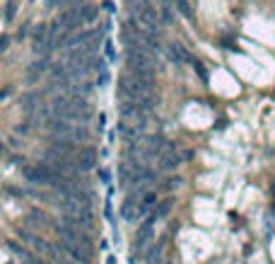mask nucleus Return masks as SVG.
Here are the masks:
<instances>
[{"label":"nucleus","instance_id":"1","mask_svg":"<svg viewBox=\"0 0 275 264\" xmlns=\"http://www.w3.org/2000/svg\"><path fill=\"white\" fill-rule=\"evenodd\" d=\"M126 63H128V73L140 75V78H155V70L160 68V63L155 59L152 49L142 46V44H128L126 49Z\"/></svg>","mask_w":275,"mask_h":264},{"label":"nucleus","instance_id":"2","mask_svg":"<svg viewBox=\"0 0 275 264\" xmlns=\"http://www.w3.org/2000/svg\"><path fill=\"white\" fill-rule=\"evenodd\" d=\"M51 112L55 119H65V121H80L84 124L92 117V107L87 104L84 97H70V95H60L58 99H54Z\"/></svg>","mask_w":275,"mask_h":264},{"label":"nucleus","instance_id":"3","mask_svg":"<svg viewBox=\"0 0 275 264\" xmlns=\"http://www.w3.org/2000/svg\"><path fill=\"white\" fill-rule=\"evenodd\" d=\"M46 129L54 133L55 138L60 141H87L89 138V131L84 129V124H68L65 119H51L46 124Z\"/></svg>","mask_w":275,"mask_h":264},{"label":"nucleus","instance_id":"4","mask_svg":"<svg viewBox=\"0 0 275 264\" xmlns=\"http://www.w3.org/2000/svg\"><path fill=\"white\" fill-rule=\"evenodd\" d=\"M60 245H63V250L73 257V260H78L80 264H87L92 260V245H87V242H78V240H60Z\"/></svg>","mask_w":275,"mask_h":264},{"label":"nucleus","instance_id":"5","mask_svg":"<svg viewBox=\"0 0 275 264\" xmlns=\"http://www.w3.org/2000/svg\"><path fill=\"white\" fill-rule=\"evenodd\" d=\"M58 22H60V27L63 30H78V27H82L84 25V15H82V7H68L65 12H60V17H58Z\"/></svg>","mask_w":275,"mask_h":264},{"label":"nucleus","instance_id":"6","mask_svg":"<svg viewBox=\"0 0 275 264\" xmlns=\"http://www.w3.org/2000/svg\"><path fill=\"white\" fill-rule=\"evenodd\" d=\"M75 165H78L80 172L92 170V167L97 165V150H94V148H82V150H78V153H75Z\"/></svg>","mask_w":275,"mask_h":264},{"label":"nucleus","instance_id":"7","mask_svg":"<svg viewBox=\"0 0 275 264\" xmlns=\"http://www.w3.org/2000/svg\"><path fill=\"white\" fill-rule=\"evenodd\" d=\"M166 54H169V59L174 61L176 66H179V63H195V59L186 51V46H181V44H171V46H166Z\"/></svg>","mask_w":275,"mask_h":264},{"label":"nucleus","instance_id":"8","mask_svg":"<svg viewBox=\"0 0 275 264\" xmlns=\"http://www.w3.org/2000/svg\"><path fill=\"white\" fill-rule=\"evenodd\" d=\"M31 44H34V51H36V54H39V51H49V27H46V25H41V27L34 30Z\"/></svg>","mask_w":275,"mask_h":264},{"label":"nucleus","instance_id":"9","mask_svg":"<svg viewBox=\"0 0 275 264\" xmlns=\"http://www.w3.org/2000/svg\"><path fill=\"white\" fill-rule=\"evenodd\" d=\"M189 158V153H179V150H171V153H166L160 158V167L162 170H174L176 165H181V160H186Z\"/></svg>","mask_w":275,"mask_h":264},{"label":"nucleus","instance_id":"10","mask_svg":"<svg viewBox=\"0 0 275 264\" xmlns=\"http://www.w3.org/2000/svg\"><path fill=\"white\" fill-rule=\"evenodd\" d=\"M20 235H22V240H27L29 245H34L36 250H41V252H49V255H54L55 250L49 245V242H44L39 235H34V233H27V231H20Z\"/></svg>","mask_w":275,"mask_h":264},{"label":"nucleus","instance_id":"11","mask_svg":"<svg viewBox=\"0 0 275 264\" xmlns=\"http://www.w3.org/2000/svg\"><path fill=\"white\" fill-rule=\"evenodd\" d=\"M152 221H155V218H150V221H145V223L140 226V231H138V235H136V247H142V245L147 242V237L152 235Z\"/></svg>","mask_w":275,"mask_h":264},{"label":"nucleus","instance_id":"12","mask_svg":"<svg viewBox=\"0 0 275 264\" xmlns=\"http://www.w3.org/2000/svg\"><path fill=\"white\" fill-rule=\"evenodd\" d=\"M174 7H176V12L184 15L186 20L193 17V10H191V2H189V0H174Z\"/></svg>","mask_w":275,"mask_h":264},{"label":"nucleus","instance_id":"13","mask_svg":"<svg viewBox=\"0 0 275 264\" xmlns=\"http://www.w3.org/2000/svg\"><path fill=\"white\" fill-rule=\"evenodd\" d=\"M155 199H157L155 194H145V197L140 199V206H138V216H142V213H145V211H147L150 206L155 204Z\"/></svg>","mask_w":275,"mask_h":264},{"label":"nucleus","instance_id":"14","mask_svg":"<svg viewBox=\"0 0 275 264\" xmlns=\"http://www.w3.org/2000/svg\"><path fill=\"white\" fill-rule=\"evenodd\" d=\"M169 208H171V201H165V204L160 206V208H157V211H155V213H152V218H155V221H160V218H165L166 213H169Z\"/></svg>","mask_w":275,"mask_h":264},{"label":"nucleus","instance_id":"15","mask_svg":"<svg viewBox=\"0 0 275 264\" xmlns=\"http://www.w3.org/2000/svg\"><path fill=\"white\" fill-rule=\"evenodd\" d=\"M31 223H41L44 226V221H46V216L44 213H39V211H29V216H27Z\"/></svg>","mask_w":275,"mask_h":264},{"label":"nucleus","instance_id":"16","mask_svg":"<svg viewBox=\"0 0 275 264\" xmlns=\"http://www.w3.org/2000/svg\"><path fill=\"white\" fill-rule=\"evenodd\" d=\"M104 54H107V59H109V61H113V59H116V51H113V46H111L109 41L104 44Z\"/></svg>","mask_w":275,"mask_h":264},{"label":"nucleus","instance_id":"17","mask_svg":"<svg viewBox=\"0 0 275 264\" xmlns=\"http://www.w3.org/2000/svg\"><path fill=\"white\" fill-rule=\"evenodd\" d=\"M179 182H181V179H179V177H176V179H166L165 189H174V187H179Z\"/></svg>","mask_w":275,"mask_h":264},{"label":"nucleus","instance_id":"18","mask_svg":"<svg viewBox=\"0 0 275 264\" xmlns=\"http://www.w3.org/2000/svg\"><path fill=\"white\" fill-rule=\"evenodd\" d=\"M12 15H15V2L7 5V20H12Z\"/></svg>","mask_w":275,"mask_h":264},{"label":"nucleus","instance_id":"19","mask_svg":"<svg viewBox=\"0 0 275 264\" xmlns=\"http://www.w3.org/2000/svg\"><path fill=\"white\" fill-rule=\"evenodd\" d=\"M5 49H7V39L2 36V39H0V51H5Z\"/></svg>","mask_w":275,"mask_h":264},{"label":"nucleus","instance_id":"20","mask_svg":"<svg viewBox=\"0 0 275 264\" xmlns=\"http://www.w3.org/2000/svg\"><path fill=\"white\" fill-rule=\"evenodd\" d=\"M5 95H7V90H0V99H2V97H5Z\"/></svg>","mask_w":275,"mask_h":264},{"label":"nucleus","instance_id":"21","mask_svg":"<svg viewBox=\"0 0 275 264\" xmlns=\"http://www.w3.org/2000/svg\"><path fill=\"white\" fill-rule=\"evenodd\" d=\"M60 264H68V262H60Z\"/></svg>","mask_w":275,"mask_h":264},{"label":"nucleus","instance_id":"22","mask_svg":"<svg viewBox=\"0 0 275 264\" xmlns=\"http://www.w3.org/2000/svg\"><path fill=\"white\" fill-rule=\"evenodd\" d=\"M10 264H15V262H10Z\"/></svg>","mask_w":275,"mask_h":264}]
</instances>
